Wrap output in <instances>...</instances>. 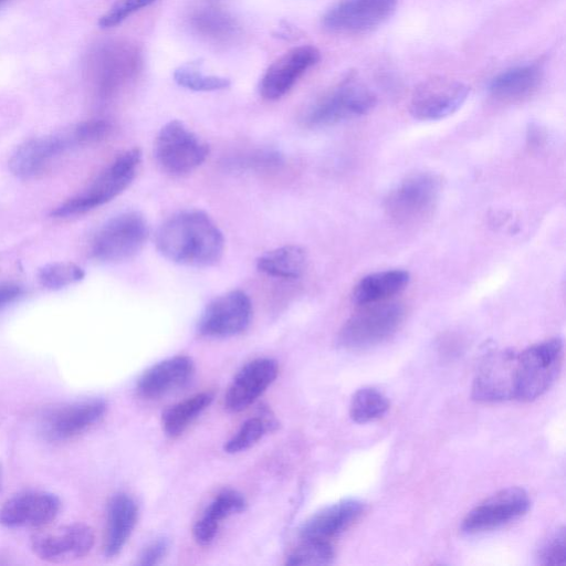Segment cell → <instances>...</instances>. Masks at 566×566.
<instances>
[{"label": "cell", "mask_w": 566, "mask_h": 566, "mask_svg": "<svg viewBox=\"0 0 566 566\" xmlns=\"http://www.w3.org/2000/svg\"><path fill=\"white\" fill-rule=\"evenodd\" d=\"M156 247L171 262L206 268L222 258L224 238L205 211L190 209L179 211L163 222L156 233Z\"/></svg>", "instance_id": "6da1fadb"}, {"label": "cell", "mask_w": 566, "mask_h": 566, "mask_svg": "<svg viewBox=\"0 0 566 566\" xmlns=\"http://www.w3.org/2000/svg\"><path fill=\"white\" fill-rule=\"evenodd\" d=\"M142 153L133 148L120 154L84 191L56 207L51 216L66 218L93 210L117 197L133 181Z\"/></svg>", "instance_id": "7a4b0ae2"}, {"label": "cell", "mask_w": 566, "mask_h": 566, "mask_svg": "<svg viewBox=\"0 0 566 566\" xmlns=\"http://www.w3.org/2000/svg\"><path fill=\"white\" fill-rule=\"evenodd\" d=\"M564 344L551 338L518 353L515 399L532 401L546 392L560 371Z\"/></svg>", "instance_id": "3957f363"}, {"label": "cell", "mask_w": 566, "mask_h": 566, "mask_svg": "<svg viewBox=\"0 0 566 566\" xmlns=\"http://www.w3.org/2000/svg\"><path fill=\"white\" fill-rule=\"evenodd\" d=\"M406 312L398 302L365 305L340 328L337 343L346 349H365L392 336L403 322Z\"/></svg>", "instance_id": "277c9868"}, {"label": "cell", "mask_w": 566, "mask_h": 566, "mask_svg": "<svg viewBox=\"0 0 566 566\" xmlns=\"http://www.w3.org/2000/svg\"><path fill=\"white\" fill-rule=\"evenodd\" d=\"M375 94L350 73L307 111L310 126H329L367 114L376 105Z\"/></svg>", "instance_id": "5b68a950"}, {"label": "cell", "mask_w": 566, "mask_h": 566, "mask_svg": "<svg viewBox=\"0 0 566 566\" xmlns=\"http://www.w3.org/2000/svg\"><path fill=\"white\" fill-rule=\"evenodd\" d=\"M148 237L144 216L127 211L111 218L96 233L92 243L94 259L106 263L127 261L139 253Z\"/></svg>", "instance_id": "8992f818"}, {"label": "cell", "mask_w": 566, "mask_h": 566, "mask_svg": "<svg viewBox=\"0 0 566 566\" xmlns=\"http://www.w3.org/2000/svg\"><path fill=\"white\" fill-rule=\"evenodd\" d=\"M441 179L432 172H417L401 180L388 195L386 210L399 224H413L430 216L441 193Z\"/></svg>", "instance_id": "52a82bcc"}, {"label": "cell", "mask_w": 566, "mask_h": 566, "mask_svg": "<svg viewBox=\"0 0 566 566\" xmlns=\"http://www.w3.org/2000/svg\"><path fill=\"white\" fill-rule=\"evenodd\" d=\"M208 154V145L177 119L161 127L154 144L157 164L166 172L176 176L193 171Z\"/></svg>", "instance_id": "ba28073f"}, {"label": "cell", "mask_w": 566, "mask_h": 566, "mask_svg": "<svg viewBox=\"0 0 566 566\" xmlns=\"http://www.w3.org/2000/svg\"><path fill=\"white\" fill-rule=\"evenodd\" d=\"M518 353L491 350L482 358L472 384V398L482 402L515 399Z\"/></svg>", "instance_id": "9c48e42d"}, {"label": "cell", "mask_w": 566, "mask_h": 566, "mask_svg": "<svg viewBox=\"0 0 566 566\" xmlns=\"http://www.w3.org/2000/svg\"><path fill=\"white\" fill-rule=\"evenodd\" d=\"M470 88L457 80L434 76L412 92L409 109L420 120H438L455 113L467 101Z\"/></svg>", "instance_id": "30bf717a"}, {"label": "cell", "mask_w": 566, "mask_h": 566, "mask_svg": "<svg viewBox=\"0 0 566 566\" xmlns=\"http://www.w3.org/2000/svg\"><path fill=\"white\" fill-rule=\"evenodd\" d=\"M530 505L524 489L512 486L501 490L472 509L463 518L461 530L469 535L496 530L524 515Z\"/></svg>", "instance_id": "8fae6325"}, {"label": "cell", "mask_w": 566, "mask_h": 566, "mask_svg": "<svg viewBox=\"0 0 566 566\" xmlns=\"http://www.w3.org/2000/svg\"><path fill=\"white\" fill-rule=\"evenodd\" d=\"M252 305L249 296L234 290L207 304L198 323L197 332L207 337H228L240 334L249 326Z\"/></svg>", "instance_id": "7c38bea8"}, {"label": "cell", "mask_w": 566, "mask_h": 566, "mask_svg": "<svg viewBox=\"0 0 566 566\" xmlns=\"http://www.w3.org/2000/svg\"><path fill=\"white\" fill-rule=\"evenodd\" d=\"M397 0H342L323 15V27L334 33L373 30L392 15Z\"/></svg>", "instance_id": "4fadbf2b"}, {"label": "cell", "mask_w": 566, "mask_h": 566, "mask_svg": "<svg viewBox=\"0 0 566 566\" xmlns=\"http://www.w3.org/2000/svg\"><path fill=\"white\" fill-rule=\"evenodd\" d=\"M106 408V402L96 398L61 406L44 415L41 431L49 440L72 439L99 422Z\"/></svg>", "instance_id": "5bb4252c"}, {"label": "cell", "mask_w": 566, "mask_h": 566, "mask_svg": "<svg viewBox=\"0 0 566 566\" xmlns=\"http://www.w3.org/2000/svg\"><path fill=\"white\" fill-rule=\"evenodd\" d=\"M94 545V533L85 524L75 523L36 533L31 548L43 560L60 563L85 556Z\"/></svg>", "instance_id": "9a60e30c"}, {"label": "cell", "mask_w": 566, "mask_h": 566, "mask_svg": "<svg viewBox=\"0 0 566 566\" xmlns=\"http://www.w3.org/2000/svg\"><path fill=\"white\" fill-rule=\"evenodd\" d=\"M319 59V51L313 45L290 49L275 60L263 74L259 86L260 94L270 101L282 97Z\"/></svg>", "instance_id": "2e32d148"}, {"label": "cell", "mask_w": 566, "mask_h": 566, "mask_svg": "<svg viewBox=\"0 0 566 566\" xmlns=\"http://www.w3.org/2000/svg\"><path fill=\"white\" fill-rule=\"evenodd\" d=\"M61 507L55 494L27 491L7 500L0 507V524L7 527H43L52 522Z\"/></svg>", "instance_id": "e0dca14e"}, {"label": "cell", "mask_w": 566, "mask_h": 566, "mask_svg": "<svg viewBox=\"0 0 566 566\" xmlns=\"http://www.w3.org/2000/svg\"><path fill=\"white\" fill-rule=\"evenodd\" d=\"M73 129L32 138L20 145L9 160L11 171L20 178H30L42 171L53 159L76 146Z\"/></svg>", "instance_id": "ac0fdd59"}, {"label": "cell", "mask_w": 566, "mask_h": 566, "mask_svg": "<svg viewBox=\"0 0 566 566\" xmlns=\"http://www.w3.org/2000/svg\"><path fill=\"white\" fill-rule=\"evenodd\" d=\"M277 364L271 358H256L244 365L232 379L224 396L229 411L239 412L253 403L274 381Z\"/></svg>", "instance_id": "d6986e66"}, {"label": "cell", "mask_w": 566, "mask_h": 566, "mask_svg": "<svg viewBox=\"0 0 566 566\" xmlns=\"http://www.w3.org/2000/svg\"><path fill=\"white\" fill-rule=\"evenodd\" d=\"M195 365L188 356H174L148 368L137 381L138 394L158 399L185 387L193 377Z\"/></svg>", "instance_id": "ffe728a7"}, {"label": "cell", "mask_w": 566, "mask_h": 566, "mask_svg": "<svg viewBox=\"0 0 566 566\" xmlns=\"http://www.w3.org/2000/svg\"><path fill=\"white\" fill-rule=\"evenodd\" d=\"M364 509L365 504L357 499H344L325 506L303 523L300 536L302 539L328 542L349 527Z\"/></svg>", "instance_id": "44dd1931"}, {"label": "cell", "mask_w": 566, "mask_h": 566, "mask_svg": "<svg viewBox=\"0 0 566 566\" xmlns=\"http://www.w3.org/2000/svg\"><path fill=\"white\" fill-rule=\"evenodd\" d=\"M138 516V506L135 500L126 493L112 496L107 506V523L104 552L107 557L120 553L127 543Z\"/></svg>", "instance_id": "7402d4cb"}, {"label": "cell", "mask_w": 566, "mask_h": 566, "mask_svg": "<svg viewBox=\"0 0 566 566\" xmlns=\"http://www.w3.org/2000/svg\"><path fill=\"white\" fill-rule=\"evenodd\" d=\"M409 281V273L401 269L374 272L354 286L352 300L360 306L385 302L403 291Z\"/></svg>", "instance_id": "603a6c76"}, {"label": "cell", "mask_w": 566, "mask_h": 566, "mask_svg": "<svg viewBox=\"0 0 566 566\" xmlns=\"http://www.w3.org/2000/svg\"><path fill=\"white\" fill-rule=\"evenodd\" d=\"M542 78L543 69L539 64H523L494 76L489 84V91L497 99L516 101L532 94Z\"/></svg>", "instance_id": "cb8c5ba5"}, {"label": "cell", "mask_w": 566, "mask_h": 566, "mask_svg": "<svg viewBox=\"0 0 566 566\" xmlns=\"http://www.w3.org/2000/svg\"><path fill=\"white\" fill-rule=\"evenodd\" d=\"M244 507L245 499L240 492L227 489L218 493L193 526V536L197 543L210 544L221 522L230 515L243 511Z\"/></svg>", "instance_id": "d4e9b609"}, {"label": "cell", "mask_w": 566, "mask_h": 566, "mask_svg": "<svg viewBox=\"0 0 566 566\" xmlns=\"http://www.w3.org/2000/svg\"><path fill=\"white\" fill-rule=\"evenodd\" d=\"M138 54L126 46L115 45L102 52L98 81L103 90H112L130 77L138 67Z\"/></svg>", "instance_id": "484cf974"}, {"label": "cell", "mask_w": 566, "mask_h": 566, "mask_svg": "<svg viewBox=\"0 0 566 566\" xmlns=\"http://www.w3.org/2000/svg\"><path fill=\"white\" fill-rule=\"evenodd\" d=\"M306 266L305 251L295 244L268 251L256 261L261 272L280 279H298Z\"/></svg>", "instance_id": "4316f807"}, {"label": "cell", "mask_w": 566, "mask_h": 566, "mask_svg": "<svg viewBox=\"0 0 566 566\" xmlns=\"http://www.w3.org/2000/svg\"><path fill=\"white\" fill-rule=\"evenodd\" d=\"M212 399V394L205 391L168 408L161 417V426L165 433L169 437L181 434L209 407Z\"/></svg>", "instance_id": "83f0119b"}, {"label": "cell", "mask_w": 566, "mask_h": 566, "mask_svg": "<svg viewBox=\"0 0 566 566\" xmlns=\"http://www.w3.org/2000/svg\"><path fill=\"white\" fill-rule=\"evenodd\" d=\"M190 21L197 33L213 41H227L238 30L234 19L218 8H201L193 12Z\"/></svg>", "instance_id": "f1b7e54d"}, {"label": "cell", "mask_w": 566, "mask_h": 566, "mask_svg": "<svg viewBox=\"0 0 566 566\" xmlns=\"http://www.w3.org/2000/svg\"><path fill=\"white\" fill-rule=\"evenodd\" d=\"M389 408V401L379 390L363 387L352 397L349 416L357 423H366L382 417Z\"/></svg>", "instance_id": "f546056e"}, {"label": "cell", "mask_w": 566, "mask_h": 566, "mask_svg": "<svg viewBox=\"0 0 566 566\" xmlns=\"http://www.w3.org/2000/svg\"><path fill=\"white\" fill-rule=\"evenodd\" d=\"M276 420L270 415H259L245 420L240 429L227 441L224 450L228 453H238L251 448L268 432L275 430Z\"/></svg>", "instance_id": "4dcf8cb0"}, {"label": "cell", "mask_w": 566, "mask_h": 566, "mask_svg": "<svg viewBox=\"0 0 566 566\" xmlns=\"http://www.w3.org/2000/svg\"><path fill=\"white\" fill-rule=\"evenodd\" d=\"M200 61L185 63L174 72L175 82L182 87L197 92H211L230 86V80L222 76L205 75Z\"/></svg>", "instance_id": "1f68e13d"}, {"label": "cell", "mask_w": 566, "mask_h": 566, "mask_svg": "<svg viewBox=\"0 0 566 566\" xmlns=\"http://www.w3.org/2000/svg\"><path fill=\"white\" fill-rule=\"evenodd\" d=\"M302 541L303 543L287 557V565H328L333 563L335 554L329 542L316 539Z\"/></svg>", "instance_id": "d6a6232c"}, {"label": "cell", "mask_w": 566, "mask_h": 566, "mask_svg": "<svg viewBox=\"0 0 566 566\" xmlns=\"http://www.w3.org/2000/svg\"><path fill=\"white\" fill-rule=\"evenodd\" d=\"M84 271L71 262H55L44 265L39 271V281L50 290H60L81 281Z\"/></svg>", "instance_id": "836d02e7"}, {"label": "cell", "mask_w": 566, "mask_h": 566, "mask_svg": "<svg viewBox=\"0 0 566 566\" xmlns=\"http://www.w3.org/2000/svg\"><path fill=\"white\" fill-rule=\"evenodd\" d=\"M536 560L539 565L559 566L566 563L565 527L553 530L541 542L536 552Z\"/></svg>", "instance_id": "e575fe53"}, {"label": "cell", "mask_w": 566, "mask_h": 566, "mask_svg": "<svg viewBox=\"0 0 566 566\" xmlns=\"http://www.w3.org/2000/svg\"><path fill=\"white\" fill-rule=\"evenodd\" d=\"M156 1L157 0H117L99 18L98 25L102 29L113 28L126 20L134 12L148 7Z\"/></svg>", "instance_id": "d590c367"}, {"label": "cell", "mask_w": 566, "mask_h": 566, "mask_svg": "<svg viewBox=\"0 0 566 566\" xmlns=\"http://www.w3.org/2000/svg\"><path fill=\"white\" fill-rule=\"evenodd\" d=\"M109 130V123L103 119L83 122L73 128L77 145L99 142L108 135Z\"/></svg>", "instance_id": "8d00e7d4"}, {"label": "cell", "mask_w": 566, "mask_h": 566, "mask_svg": "<svg viewBox=\"0 0 566 566\" xmlns=\"http://www.w3.org/2000/svg\"><path fill=\"white\" fill-rule=\"evenodd\" d=\"M168 551V541L164 537L148 544L139 556L138 564L142 566H154L161 562Z\"/></svg>", "instance_id": "74e56055"}, {"label": "cell", "mask_w": 566, "mask_h": 566, "mask_svg": "<svg viewBox=\"0 0 566 566\" xmlns=\"http://www.w3.org/2000/svg\"><path fill=\"white\" fill-rule=\"evenodd\" d=\"M22 293L23 289L15 283L0 284V310L18 300Z\"/></svg>", "instance_id": "f35d334b"}, {"label": "cell", "mask_w": 566, "mask_h": 566, "mask_svg": "<svg viewBox=\"0 0 566 566\" xmlns=\"http://www.w3.org/2000/svg\"><path fill=\"white\" fill-rule=\"evenodd\" d=\"M0 485H1V469H0Z\"/></svg>", "instance_id": "ab89813d"}, {"label": "cell", "mask_w": 566, "mask_h": 566, "mask_svg": "<svg viewBox=\"0 0 566 566\" xmlns=\"http://www.w3.org/2000/svg\"><path fill=\"white\" fill-rule=\"evenodd\" d=\"M3 1H6V0H0V4H1Z\"/></svg>", "instance_id": "60d3db41"}]
</instances>
